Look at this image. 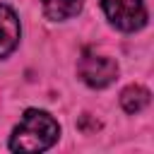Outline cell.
<instances>
[{
  "label": "cell",
  "instance_id": "cell-1",
  "mask_svg": "<svg viewBox=\"0 0 154 154\" xmlns=\"http://www.w3.org/2000/svg\"><path fill=\"white\" fill-rule=\"evenodd\" d=\"M58 135H60V128L53 120V116L38 108H29L24 111L19 125L14 128L10 137V149L12 152H43L58 140Z\"/></svg>",
  "mask_w": 154,
  "mask_h": 154
},
{
  "label": "cell",
  "instance_id": "cell-2",
  "mask_svg": "<svg viewBox=\"0 0 154 154\" xmlns=\"http://www.w3.org/2000/svg\"><path fill=\"white\" fill-rule=\"evenodd\" d=\"M106 17L123 31H137L147 24L144 0H101Z\"/></svg>",
  "mask_w": 154,
  "mask_h": 154
},
{
  "label": "cell",
  "instance_id": "cell-3",
  "mask_svg": "<svg viewBox=\"0 0 154 154\" xmlns=\"http://www.w3.org/2000/svg\"><path fill=\"white\" fill-rule=\"evenodd\" d=\"M118 75V65L108 58V55H99V53H84V58L79 60V77L89 84V87H108Z\"/></svg>",
  "mask_w": 154,
  "mask_h": 154
},
{
  "label": "cell",
  "instance_id": "cell-4",
  "mask_svg": "<svg viewBox=\"0 0 154 154\" xmlns=\"http://www.w3.org/2000/svg\"><path fill=\"white\" fill-rule=\"evenodd\" d=\"M19 43V19L7 7L0 5V58L10 55Z\"/></svg>",
  "mask_w": 154,
  "mask_h": 154
},
{
  "label": "cell",
  "instance_id": "cell-5",
  "mask_svg": "<svg viewBox=\"0 0 154 154\" xmlns=\"http://www.w3.org/2000/svg\"><path fill=\"white\" fill-rule=\"evenodd\" d=\"M84 0H43V12L48 19H70L82 10Z\"/></svg>",
  "mask_w": 154,
  "mask_h": 154
},
{
  "label": "cell",
  "instance_id": "cell-6",
  "mask_svg": "<svg viewBox=\"0 0 154 154\" xmlns=\"http://www.w3.org/2000/svg\"><path fill=\"white\" fill-rule=\"evenodd\" d=\"M120 103L128 113H140L147 103H149V91L140 84H130L123 94H120Z\"/></svg>",
  "mask_w": 154,
  "mask_h": 154
}]
</instances>
